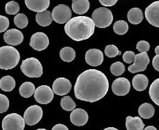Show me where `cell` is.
<instances>
[{"label": "cell", "instance_id": "cell-1", "mask_svg": "<svg viewBox=\"0 0 159 130\" xmlns=\"http://www.w3.org/2000/svg\"><path fill=\"white\" fill-rule=\"evenodd\" d=\"M108 90L109 82L103 72L88 69L78 76L74 93L78 100L93 103L103 99Z\"/></svg>", "mask_w": 159, "mask_h": 130}, {"label": "cell", "instance_id": "cell-2", "mask_svg": "<svg viewBox=\"0 0 159 130\" xmlns=\"http://www.w3.org/2000/svg\"><path fill=\"white\" fill-rule=\"evenodd\" d=\"M95 24L87 16H77L70 18L64 26V30L69 37L75 41L87 40L94 33Z\"/></svg>", "mask_w": 159, "mask_h": 130}, {"label": "cell", "instance_id": "cell-3", "mask_svg": "<svg viewBox=\"0 0 159 130\" xmlns=\"http://www.w3.org/2000/svg\"><path fill=\"white\" fill-rule=\"evenodd\" d=\"M20 55L18 50L11 46L0 48V69L10 70L18 64Z\"/></svg>", "mask_w": 159, "mask_h": 130}, {"label": "cell", "instance_id": "cell-4", "mask_svg": "<svg viewBox=\"0 0 159 130\" xmlns=\"http://www.w3.org/2000/svg\"><path fill=\"white\" fill-rule=\"evenodd\" d=\"M20 69L30 78H39L43 74V67L40 61L35 58H30L22 62Z\"/></svg>", "mask_w": 159, "mask_h": 130}, {"label": "cell", "instance_id": "cell-5", "mask_svg": "<svg viewBox=\"0 0 159 130\" xmlns=\"http://www.w3.org/2000/svg\"><path fill=\"white\" fill-rule=\"evenodd\" d=\"M92 19L95 26L98 28H106L112 24L113 16L112 11L106 7L96 8L92 15Z\"/></svg>", "mask_w": 159, "mask_h": 130}, {"label": "cell", "instance_id": "cell-6", "mask_svg": "<svg viewBox=\"0 0 159 130\" xmlns=\"http://www.w3.org/2000/svg\"><path fill=\"white\" fill-rule=\"evenodd\" d=\"M25 127L24 118L17 114H8L2 120L3 130H24Z\"/></svg>", "mask_w": 159, "mask_h": 130}, {"label": "cell", "instance_id": "cell-7", "mask_svg": "<svg viewBox=\"0 0 159 130\" xmlns=\"http://www.w3.org/2000/svg\"><path fill=\"white\" fill-rule=\"evenodd\" d=\"M72 12L69 6L59 4L53 8L52 17L54 21L59 24H64L71 18Z\"/></svg>", "mask_w": 159, "mask_h": 130}, {"label": "cell", "instance_id": "cell-8", "mask_svg": "<svg viewBox=\"0 0 159 130\" xmlns=\"http://www.w3.org/2000/svg\"><path fill=\"white\" fill-rule=\"evenodd\" d=\"M43 117V110L41 106L33 105L30 106L24 114L25 124L30 126L35 125L39 123Z\"/></svg>", "mask_w": 159, "mask_h": 130}, {"label": "cell", "instance_id": "cell-9", "mask_svg": "<svg viewBox=\"0 0 159 130\" xmlns=\"http://www.w3.org/2000/svg\"><path fill=\"white\" fill-rule=\"evenodd\" d=\"M150 63L148 54L146 52L140 53L135 55L134 63L129 67L128 70L132 73H135L145 71Z\"/></svg>", "mask_w": 159, "mask_h": 130}, {"label": "cell", "instance_id": "cell-10", "mask_svg": "<svg viewBox=\"0 0 159 130\" xmlns=\"http://www.w3.org/2000/svg\"><path fill=\"white\" fill-rule=\"evenodd\" d=\"M34 99L39 104H48L54 98L53 90L48 86H41L36 88L34 92Z\"/></svg>", "mask_w": 159, "mask_h": 130}, {"label": "cell", "instance_id": "cell-11", "mask_svg": "<svg viewBox=\"0 0 159 130\" xmlns=\"http://www.w3.org/2000/svg\"><path fill=\"white\" fill-rule=\"evenodd\" d=\"M30 46L37 51H42L49 46V39L43 32H36L31 37Z\"/></svg>", "mask_w": 159, "mask_h": 130}, {"label": "cell", "instance_id": "cell-12", "mask_svg": "<svg viewBox=\"0 0 159 130\" xmlns=\"http://www.w3.org/2000/svg\"><path fill=\"white\" fill-rule=\"evenodd\" d=\"M145 18L149 24L159 27V1L153 2L146 8Z\"/></svg>", "mask_w": 159, "mask_h": 130}, {"label": "cell", "instance_id": "cell-13", "mask_svg": "<svg viewBox=\"0 0 159 130\" xmlns=\"http://www.w3.org/2000/svg\"><path fill=\"white\" fill-rule=\"evenodd\" d=\"M72 84L69 80L65 78H57L52 84V90L55 94L59 96H64L70 92Z\"/></svg>", "mask_w": 159, "mask_h": 130}, {"label": "cell", "instance_id": "cell-14", "mask_svg": "<svg viewBox=\"0 0 159 130\" xmlns=\"http://www.w3.org/2000/svg\"><path fill=\"white\" fill-rule=\"evenodd\" d=\"M130 90V83L126 78H118L112 85V90L117 96H125Z\"/></svg>", "mask_w": 159, "mask_h": 130}, {"label": "cell", "instance_id": "cell-15", "mask_svg": "<svg viewBox=\"0 0 159 130\" xmlns=\"http://www.w3.org/2000/svg\"><path fill=\"white\" fill-rule=\"evenodd\" d=\"M24 39V36L20 31L16 29H11L4 35V40L6 44L11 46H18Z\"/></svg>", "mask_w": 159, "mask_h": 130}, {"label": "cell", "instance_id": "cell-16", "mask_svg": "<svg viewBox=\"0 0 159 130\" xmlns=\"http://www.w3.org/2000/svg\"><path fill=\"white\" fill-rule=\"evenodd\" d=\"M103 53L98 49H89L85 54V61L92 67L100 66L103 63Z\"/></svg>", "mask_w": 159, "mask_h": 130}, {"label": "cell", "instance_id": "cell-17", "mask_svg": "<svg viewBox=\"0 0 159 130\" xmlns=\"http://www.w3.org/2000/svg\"><path fill=\"white\" fill-rule=\"evenodd\" d=\"M70 120L74 125L81 127L86 125L89 120V115L85 110L75 109L70 114Z\"/></svg>", "mask_w": 159, "mask_h": 130}, {"label": "cell", "instance_id": "cell-18", "mask_svg": "<svg viewBox=\"0 0 159 130\" xmlns=\"http://www.w3.org/2000/svg\"><path fill=\"white\" fill-rule=\"evenodd\" d=\"M25 4L30 10L34 12H42L50 7V0H25Z\"/></svg>", "mask_w": 159, "mask_h": 130}, {"label": "cell", "instance_id": "cell-19", "mask_svg": "<svg viewBox=\"0 0 159 130\" xmlns=\"http://www.w3.org/2000/svg\"><path fill=\"white\" fill-rule=\"evenodd\" d=\"M132 85L137 91L142 92L145 90L149 85L148 78L144 74H137L133 78Z\"/></svg>", "mask_w": 159, "mask_h": 130}, {"label": "cell", "instance_id": "cell-20", "mask_svg": "<svg viewBox=\"0 0 159 130\" xmlns=\"http://www.w3.org/2000/svg\"><path fill=\"white\" fill-rule=\"evenodd\" d=\"M52 13L48 10L39 12L36 15V21L41 27L49 26L52 23Z\"/></svg>", "mask_w": 159, "mask_h": 130}, {"label": "cell", "instance_id": "cell-21", "mask_svg": "<svg viewBox=\"0 0 159 130\" xmlns=\"http://www.w3.org/2000/svg\"><path fill=\"white\" fill-rule=\"evenodd\" d=\"M90 4L89 0H74L72 3L73 12L78 15H83L89 9Z\"/></svg>", "mask_w": 159, "mask_h": 130}, {"label": "cell", "instance_id": "cell-22", "mask_svg": "<svg viewBox=\"0 0 159 130\" xmlns=\"http://www.w3.org/2000/svg\"><path fill=\"white\" fill-rule=\"evenodd\" d=\"M127 130H144V124L140 118L128 116L126 119Z\"/></svg>", "mask_w": 159, "mask_h": 130}, {"label": "cell", "instance_id": "cell-23", "mask_svg": "<svg viewBox=\"0 0 159 130\" xmlns=\"http://www.w3.org/2000/svg\"><path fill=\"white\" fill-rule=\"evenodd\" d=\"M129 21L133 25H138L143 21V13L140 8H133L130 9L127 14Z\"/></svg>", "mask_w": 159, "mask_h": 130}, {"label": "cell", "instance_id": "cell-24", "mask_svg": "<svg viewBox=\"0 0 159 130\" xmlns=\"http://www.w3.org/2000/svg\"><path fill=\"white\" fill-rule=\"evenodd\" d=\"M138 114L144 119H149L154 116L155 109L151 104L144 103L138 109Z\"/></svg>", "mask_w": 159, "mask_h": 130}, {"label": "cell", "instance_id": "cell-25", "mask_svg": "<svg viewBox=\"0 0 159 130\" xmlns=\"http://www.w3.org/2000/svg\"><path fill=\"white\" fill-rule=\"evenodd\" d=\"M16 87V81L11 76H6L0 80V88L4 92H11Z\"/></svg>", "mask_w": 159, "mask_h": 130}, {"label": "cell", "instance_id": "cell-26", "mask_svg": "<svg viewBox=\"0 0 159 130\" xmlns=\"http://www.w3.org/2000/svg\"><path fill=\"white\" fill-rule=\"evenodd\" d=\"M35 86L31 82H25L22 83L19 88V92L22 97L29 98L34 94Z\"/></svg>", "mask_w": 159, "mask_h": 130}, {"label": "cell", "instance_id": "cell-27", "mask_svg": "<svg viewBox=\"0 0 159 130\" xmlns=\"http://www.w3.org/2000/svg\"><path fill=\"white\" fill-rule=\"evenodd\" d=\"M149 94L152 100L159 106V78L156 79L152 83L149 87Z\"/></svg>", "mask_w": 159, "mask_h": 130}, {"label": "cell", "instance_id": "cell-28", "mask_svg": "<svg viewBox=\"0 0 159 130\" xmlns=\"http://www.w3.org/2000/svg\"><path fill=\"white\" fill-rule=\"evenodd\" d=\"M61 59L66 63H70L75 58V52L72 48L64 47L59 53Z\"/></svg>", "mask_w": 159, "mask_h": 130}, {"label": "cell", "instance_id": "cell-29", "mask_svg": "<svg viewBox=\"0 0 159 130\" xmlns=\"http://www.w3.org/2000/svg\"><path fill=\"white\" fill-rule=\"evenodd\" d=\"M61 106L64 111H73L75 109L76 104L73 99L69 96H65L61 100Z\"/></svg>", "mask_w": 159, "mask_h": 130}, {"label": "cell", "instance_id": "cell-30", "mask_svg": "<svg viewBox=\"0 0 159 130\" xmlns=\"http://www.w3.org/2000/svg\"><path fill=\"white\" fill-rule=\"evenodd\" d=\"M113 30L118 35H124L129 30V25L124 21H118L113 25Z\"/></svg>", "mask_w": 159, "mask_h": 130}, {"label": "cell", "instance_id": "cell-31", "mask_svg": "<svg viewBox=\"0 0 159 130\" xmlns=\"http://www.w3.org/2000/svg\"><path fill=\"white\" fill-rule=\"evenodd\" d=\"M14 24L16 25L17 27L20 28V29H24V28L27 26L28 23H29V21L26 15L24 13H18L15 16L13 20Z\"/></svg>", "mask_w": 159, "mask_h": 130}, {"label": "cell", "instance_id": "cell-32", "mask_svg": "<svg viewBox=\"0 0 159 130\" xmlns=\"http://www.w3.org/2000/svg\"><path fill=\"white\" fill-rule=\"evenodd\" d=\"M125 72V66L121 62H116L110 67V72L115 76H120Z\"/></svg>", "mask_w": 159, "mask_h": 130}, {"label": "cell", "instance_id": "cell-33", "mask_svg": "<svg viewBox=\"0 0 159 130\" xmlns=\"http://www.w3.org/2000/svg\"><path fill=\"white\" fill-rule=\"evenodd\" d=\"M6 13L8 15H16L20 11V6L18 2L15 1H11L6 4L5 7Z\"/></svg>", "mask_w": 159, "mask_h": 130}, {"label": "cell", "instance_id": "cell-34", "mask_svg": "<svg viewBox=\"0 0 159 130\" xmlns=\"http://www.w3.org/2000/svg\"><path fill=\"white\" fill-rule=\"evenodd\" d=\"M105 54L106 55L107 57L112 58L117 55H120L121 53V51H119L117 47L115 45H108L105 49Z\"/></svg>", "mask_w": 159, "mask_h": 130}, {"label": "cell", "instance_id": "cell-35", "mask_svg": "<svg viewBox=\"0 0 159 130\" xmlns=\"http://www.w3.org/2000/svg\"><path fill=\"white\" fill-rule=\"evenodd\" d=\"M9 107V100L7 96L0 94V114L7 112Z\"/></svg>", "mask_w": 159, "mask_h": 130}, {"label": "cell", "instance_id": "cell-36", "mask_svg": "<svg viewBox=\"0 0 159 130\" xmlns=\"http://www.w3.org/2000/svg\"><path fill=\"white\" fill-rule=\"evenodd\" d=\"M136 49L140 53L147 52L150 49V45L148 42L146 41H139L136 46Z\"/></svg>", "mask_w": 159, "mask_h": 130}, {"label": "cell", "instance_id": "cell-37", "mask_svg": "<svg viewBox=\"0 0 159 130\" xmlns=\"http://www.w3.org/2000/svg\"><path fill=\"white\" fill-rule=\"evenodd\" d=\"M9 27V21L4 16H0V33L6 32Z\"/></svg>", "mask_w": 159, "mask_h": 130}, {"label": "cell", "instance_id": "cell-38", "mask_svg": "<svg viewBox=\"0 0 159 130\" xmlns=\"http://www.w3.org/2000/svg\"><path fill=\"white\" fill-rule=\"evenodd\" d=\"M135 54L134 52L133 51H126L124 53L123 55V60L124 63L127 64H131L134 63L135 58Z\"/></svg>", "mask_w": 159, "mask_h": 130}, {"label": "cell", "instance_id": "cell-39", "mask_svg": "<svg viewBox=\"0 0 159 130\" xmlns=\"http://www.w3.org/2000/svg\"><path fill=\"white\" fill-rule=\"evenodd\" d=\"M99 2L104 7H112L118 2V0H99Z\"/></svg>", "mask_w": 159, "mask_h": 130}, {"label": "cell", "instance_id": "cell-40", "mask_svg": "<svg viewBox=\"0 0 159 130\" xmlns=\"http://www.w3.org/2000/svg\"><path fill=\"white\" fill-rule=\"evenodd\" d=\"M152 65L155 70L159 72V55H157L155 57H154V58H153Z\"/></svg>", "mask_w": 159, "mask_h": 130}, {"label": "cell", "instance_id": "cell-41", "mask_svg": "<svg viewBox=\"0 0 159 130\" xmlns=\"http://www.w3.org/2000/svg\"><path fill=\"white\" fill-rule=\"evenodd\" d=\"M52 130H69L67 127L62 124H57L52 128Z\"/></svg>", "mask_w": 159, "mask_h": 130}, {"label": "cell", "instance_id": "cell-42", "mask_svg": "<svg viewBox=\"0 0 159 130\" xmlns=\"http://www.w3.org/2000/svg\"><path fill=\"white\" fill-rule=\"evenodd\" d=\"M144 130H157V129L154 126H148L146 128H144Z\"/></svg>", "mask_w": 159, "mask_h": 130}, {"label": "cell", "instance_id": "cell-43", "mask_svg": "<svg viewBox=\"0 0 159 130\" xmlns=\"http://www.w3.org/2000/svg\"><path fill=\"white\" fill-rule=\"evenodd\" d=\"M155 53H156V54H157V55H159V46L156 47V49H155Z\"/></svg>", "mask_w": 159, "mask_h": 130}, {"label": "cell", "instance_id": "cell-44", "mask_svg": "<svg viewBox=\"0 0 159 130\" xmlns=\"http://www.w3.org/2000/svg\"><path fill=\"white\" fill-rule=\"evenodd\" d=\"M103 130H119V129H116V128H107L104 129Z\"/></svg>", "mask_w": 159, "mask_h": 130}, {"label": "cell", "instance_id": "cell-45", "mask_svg": "<svg viewBox=\"0 0 159 130\" xmlns=\"http://www.w3.org/2000/svg\"><path fill=\"white\" fill-rule=\"evenodd\" d=\"M36 130H47V129H36Z\"/></svg>", "mask_w": 159, "mask_h": 130}, {"label": "cell", "instance_id": "cell-46", "mask_svg": "<svg viewBox=\"0 0 159 130\" xmlns=\"http://www.w3.org/2000/svg\"><path fill=\"white\" fill-rule=\"evenodd\" d=\"M72 1H74V0H72Z\"/></svg>", "mask_w": 159, "mask_h": 130}]
</instances>
